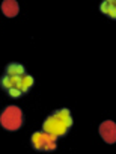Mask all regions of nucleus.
<instances>
[{
  "label": "nucleus",
  "instance_id": "obj_1",
  "mask_svg": "<svg viewBox=\"0 0 116 154\" xmlns=\"http://www.w3.org/2000/svg\"><path fill=\"white\" fill-rule=\"evenodd\" d=\"M35 85L33 75L26 71V66L18 62H11L5 66L0 77V88L11 98L24 97Z\"/></svg>",
  "mask_w": 116,
  "mask_h": 154
},
{
  "label": "nucleus",
  "instance_id": "obj_2",
  "mask_svg": "<svg viewBox=\"0 0 116 154\" xmlns=\"http://www.w3.org/2000/svg\"><path fill=\"white\" fill-rule=\"evenodd\" d=\"M74 119H73V113L68 107H61L53 110L42 122V131L48 133L51 136L57 137H64L70 133V130L73 128Z\"/></svg>",
  "mask_w": 116,
  "mask_h": 154
},
{
  "label": "nucleus",
  "instance_id": "obj_3",
  "mask_svg": "<svg viewBox=\"0 0 116 154\" xmlns=\"http://www.w3.org/2000/svg\"><path fill=\"white\" fill-rule=\"evenodd\" d=\"M24 124V113L18 106H6L0 112V125L6 131H17Z\"/></svg>",
  "mask_w": 116,
  "mask_h": 154
},
{
  "label": "nucleus",
  "instance_id": "obj_4",
  "mask_svg": "<svg viewBox=\"0 0 116 154\" xmlns=\"http://www.w3.org/2000/svg\"><path fill=\"white\" fill-rule=\"evenodd\" d=\"M32 148L41 152H51L57 148V139L44 131H35L30 137Z\"/></svg>",
  "mask_w": 116,
  "mask_h": 154
},
{
  "label": "nucleus",
  "instance_id": "obj_5",
  "mask_svg": "<svg viewBox=\"0 0 116 154\" xmlns=\"http://www.w3.org/2000/svg\"><path fill=\"white\" fill-rule=\"evenodd\" d=\"M98 131H100V136L103 137V140L106 143H110V145L115 143V140H116V124H115V121L107 119V121L101 122Z\"/></svg>",
  "mask_w": 116,
  "mask_h": 154
},
{
  "label": "nucleus",
  "instance_id": "obj_6",
  "mask_svg": "<svg viewBox=\"0 0 116 154\" xmlns=\"http://www.w3.org/2000/svg\"><path fill=\"white\" fill-rule=\"evenodd\" d=\"M2 12H3L5 17L14 18V17L20 12L18 2H15V0H5V2L2 3Z\"/></svg>",
  "mask_w": 116,
  "mask_h": 154
},
{
  "label": "nucleus",
  "instance_id": "obj_7",
  "mask_svg": "<svg viewBox=\"0 0 116 154\" xmlns=\"http://www.w3.org/2000/svg\"><path fill=\"white\" fill-rule=\"evenodd\" d=\"M100 11L110 20H115L116 18V2L115 0H104V2L100 3Z\"/></svg>",
  "mask_w": 116,
  "mask_h": 154
}]
</instances>
